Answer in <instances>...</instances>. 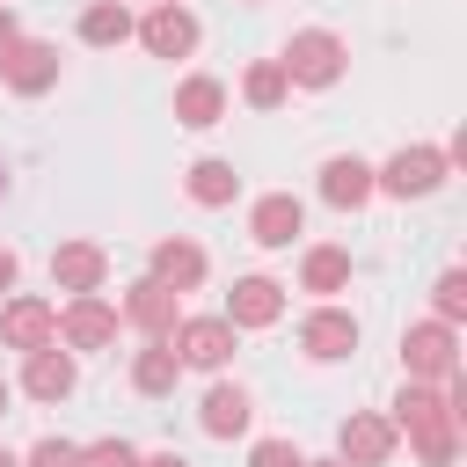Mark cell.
I'll return each instance as SVG.
<instances>
[{
	"label": "cell",
	"mask_w": 467,
	"mask_h": 467,
	"mask_svg": "<svg viewBox=\"0 0 467 467\" xmlns=\"http://www.w3.org/2000/svg\"><path fill=\"white\" fill-rule=\"evenodd\" d=\"M277 66H285V80L292 88H336L343 80V66H350V44L336 36V29H292L285 36V51H277Z\"/></svg>",
	"instance_id": "1"
},
{
	"label": "cell",
	"mask_w": 467,
	"mask_h": 467,
	"mask_svg": "<svg viewBox=\"0 0 467 467\" xmlns=\"http://www.w3.org/2000/svg\"><path fill=\"white\" fill-rule=\"evenodd\" d=\"M445 175H452V153H445V146H423V139H416V146H394V153H387V161L372 168V190H379V197H401V204H409V197H431V190H445Z\"/></svg>",
	"instance_id": "2"
},
{
	"label": "cell",
	"mask_w": 467,
	"mask_h": 467,
	"mask_svg": "<svg viewBox=\"0 0 467 467\" xmlns=\"http://www.w3.org/2000/svg\"><path fill=\"white\" fill-rule=\"evenodd\" d=\"M394 438H423V431H460V372L452 379H401V394H394Z\"/></svg>",
	"instance_id": "3"
},
{
	"label": "cell",
	"mask_w": 467,
	"mask_h": 467,
	"mask_svg": "<svg viewBox=\"0 0 467 467\" xmlns=\"http://www.w3.org/2000/svg\"><path fill=\"white\" fill-rule=\"evenodd\" d=\"M234 343H241V328H226L219 314H182L175 336H168V350L182 358V372H212V379L234 365Z\"/></svg>",
	"instance_id": "4"
},
{
	"label": "cell",
	"mask_w": 467,
	"mask_h": 467,
	"mask_svg": "<svg viewBox=\"0 0 467 467\" xmlns=\"http://www.w3.org/2000/svg\"><path fill=\"white\" fill-rule=\"evenodd\" d=\"M58 73H66V58H58V44L51 36H15L7 51H0V80H7V95H51L58 88Z\"/></svg>",
	"instance_id": "5"
},
{
	"label": "cell",
	"mask_w": 467,
	"mask_h": 467,
	"mask_svg": "<svg viewBox=\"0 0 467 467\" xmlns=\"http://www.w3.org/2000/svg\"><path fill=\"white\" fill-rule=\"evenodd\" d=\"M401 372H409V379H431V387L452 379V372H460V336H452L445 321H409V328H401Z\"/></svg>",
	"instance_id": "6"
},
{
	"label": "cell",
	"mask_w": 467,
	"mask_h": 467,
	"mask_svg": "<svg viewBox=\"0 0 467 467\" xmlns=\"http://www.w3.org/2000/svg\"><path fill=\"white\" fill-rule=\"evenodd\" d=\"M58 343V299H36V292H7L0 299V350H44Z\"/></svg>",
	"instance_id": "7"
},
{
	"label": "cell",
	"mask_w": 467,
	"mask_h": 467,
	"mask_svg": "<svg viewBox=\"0 0 467 467\" xmlns=\"http://www.w3.org/2000/svg\"><path fill=\"white\" fill-rule=\"evenodd\" d=\"M117 321H124V328H139L146 343H168V336H175V321H182V292H168V285L139 277V285H124Z\"/></svg>",
	"instance_id": "8"
},
{
	"label": "cell",
	"mask_w": 467,
	"mask_h": 467,
	"mask_svg": "<svg viewBox=\"0 0 467 467\" xmlns=\"http://www.w3.org/2000/svg\"><path fill=\"white\" fill-rule=\"evenodd\" d=\"M299 350H306L314 365H343V358L358 350V314L336 306V299L306 306V314H299Z\"/></svg>",
	"instance_id": "9"
},
{
	"label": "cell",
	"mask_w": 467,
	"mask_h": 467,
	"mask_svg": "<svg viewBox=\"0 0 467 467\" xmlns=\"http://www.w3.org/2000/svg\"><path fill=\"white\" fill-rule=\"evenodd\" d=\"M219 321H226V328H277V321H285V285H277V277H263V270L234 277V285H226Z\"/></svg>",
	"instance_id": "10"
},
{
	"label": "cell",
	"mask_w": 467,
	"mask_h": 467,
	"mask_svg": "<svg viewBox=\"0 0 467 467\" xmlns=\"http://www.w3.org/2000/svg\"><path fill=\"white\" fill-rule=\"evenodd\" d=\"M117 328H124V321H117V306H109L102 292H80V299L58 306V343H66V350H109Z\"/></svg>",
	"instance_id": "11"
},
{
	"label": "cell",
	"mask_w": 467,
	"mask_h": 467,
	"mask_svg": "<svg viewBox=\"0 0 467 467\" xmlns=\"http://www.w3.org/2000/svg\"><path fill=\"white\" fill-rule=\"evenodd\" d=\"M204 270H212V255H204L190 234H161V241L146 248V277H153V285H168V292H197V285H204Z\"/></svg>",
	"instance_id": "12"
},
{
	"label": "cell",
	"mask_w": 467,
	"mask_h": 467,
	"mask_svg": "<svg viewBox=\"0 0 467 467\" xmlns=\"http://www.w3.org/2000/svg\"><path fill=\"white\" fill-rule=\"evenodd\" d=\"M306 234V204L292 197V190H263L255 204H248V241L255 248H292Z\"/></svg>",
	"instance_id": "13"
},
{
	"label": "cell",
	"mask_w": 467,
	"mask_h": 467,
	"mask_svg": "<svg viewBox=\"0 0 467 467\" xmlns=\"http://www.w3.org/2000/svg\"><path fill=\"white\" fill-rule=\"evenodd\" d=\"M394 423L387 416H372V409H358V416H343V431H336V460L343 467H387L394 460Z\"/></svg>",
	"instance_id": "14"
},
{
	"label": "cell",
	"mask_w": 467,
	"mask_h": 467,
	"mask_svg": "<svg viewBox=\"0 0 467 467\" xmlns=\"http://www.w3.org/2000/svg\"><path fill=\"white\" fill-rule=\"evenodd\" d=\"M131 36H139V44H146V51H153V58H190V51H197V36H204V29H197V15H190V7H182V0H175V7H146V15H139V29H131Z\"/></svg>",
	"instance_id": "15"
},
{
	"label": "cell",
	"mask_w": 467,
	"mask_h": 467,
	"mask_svg": "<svg viewBox=\"0 0 467 467\" xmlns=\"http://www.w3.org/2000/svg\"><path fill=\"white\" fill-rule=\"evenodd\" d=\"M51 285L73 292V299H80V292H102V285H109V248H102V241H58V248H51Z\"/></svg>",
	"instance_id": "16"
},
{
	"label": "cell",
	"mask_w": 467,
	"mask_h": 467,
	"mask_svg": "<svg viewBox=\"0 0 467 467\" xmlns=\"http://www.w3.org/2000/svg\"><path fill=\"white\" fill-rule=\"evenodd\" d=\"M197 423H204V438H248V423H255V401H248V387L219 372V379L204 387V401H197Z\"/></svg>",
	"instance_id": "17"
},
{
	"label": "cell",
	"mask_w": 467,
	"mask_h": 467,
	"mask_svg": "<svg viewBox=\"0 0 467 467\" xmlns=\"http://www.w3.org/2000/svg\"><path fill=\"white\" fill-rule=\"evenodd\" d=\"M379 190H372V161L365 153H328L321 161V204H336V212H365Z\"/></svg>",
	"instance_id": "18"
},
{
	"label": "cell",
	"mask_w": 467,
	"mask_h": 467,
	"mask_svg": "<svg viewBox=\"0 0 467 467\" xmlns=\"http://www.w3.org/2000/svg\"><path fill=\"white\" fill-rule=\"evenodd\" d=\"M73 387H80V365H73V350L44 343V350H29V358H22V394H29V401H66Z\"/></svg>",
	"instance_id": "19"
},
{
	"label": "cell",
	"mask_w": 467,
	"mask_h": 467,
	"mask_svg": "<svg viewBox=\"0 0 467 467\" xmlns=\"http://www.w3.org/2000/svg\"><path fill=\"white\" fill-rule=\"evenodd\" d=\"M219 117H226V80H212V73H182V80H175V124L212 131Z\"/></svg>",
	"instance_id": "20"
},
{
	"label": "cell",
	"mask_w": 467,
	"mask_h": 467,
	"mask_svg": "<svg viewBox=\"0 0 467 467\" xmlns=\"http://www.w3.org/2000/svg\"><path fill=\"white\" fill-rule=\"evenodd\" d=\"M182 190H190V204H204V212H226V204L241 197V175H234V161H226V153H204V161H190Z\"/></svg>",
	"instance_id": "21"
},
{
	"label": "cell",
	"mask_w": 467,
	"mask_h": 467,
	"mask_svg": "<svg viewBox=\"0 0 467 467\" xmlns=\"http://www.w3.org/2000/svg\"><path fill=\"white\" fill-rule=\"evenodd\" d=\"M299 292H314V299H336V292H350V248H336V241H314V248L299 255Z\"/></svg>",
	"instance_id": "22"
},
{
	"label": "cell",
	"mask_w": 467,
	"mask_h": 467,
	"mask_svg": "<svg viewBox=\"0 0 467 467\" xmlns=\"http://www.w3.org/2000/svg\"><path fill=\"white\" fill-rule=\"evenodd\" d=\"M175 379H182V358H175L168 343H139V350H131V387H139L146 401L175 394Z\"/></svg>",
	"instance_id": "23"
},
{
	"label": "cell",
	"mask_w": 467,
	"mask_h": 467,
	"mask_svg": "<svg viewBox=\"0 0 467 467\" xmlns=\"http://www.w3.org/2000/svg\"><path fill=\"white\" fill-rule=\"evenodd\" d=\"M131 29H139V15H131L124 0H88V7H80V44H95V51L124 44Z\"/></svg>",
	"instance_id": "24"
},
{
	"label": "cell",
	"mask_w": 467,
	"mask_h": 467,
	"mask_svg": "<svg viewBox=\"0 0 467 467\" xmlns=\"http://www.w3.org/2000/svg\"><path fill=\"white\" fill-rule=\"evenodd\" d=\"M292 95V80H285V66L277 58H255L248 73H241V102H255V109H277Z\"/></svg>",
	"instance_id": "25"
},
{
	"label": "cell",
	"mask_w": 467,
	"mask_h": 467,
	"mask_svg": "<svg viewBox=\"0 0 467 467\" xmlns=\"http://www.w3.org/2000/svg\"><path fill=\"white\" fill-rule=\"evenodd\" d=\"M460 314H467V270L452 263V270H438V285H431V321H445V328H452Z\"/></svg>",
	"instance_id": "26"
},
{
	"label": "cell",
	"mask_w": 467,
	"mask_h": 467,
	"mask_svg": "<svg viewBox=\"0 0 467 467\" xmlns=\"http://www.w3.org/2000/svg\"><path fill=\"white\" fill-rule=\"evenodd\" d=\"M409 452H416L423 467H452V460H460V431H423V438H409Z\"/></svg>",
	"instance_id": "27"
},
{
	"label": "cell",
	"mask_w": 467,
	"mask_h": 467,
	"mask_svg": "<svg viewBox=\"0 0 467 467\" xmlns=\"http://www.w3.org/2000/svg\"><path fill=\"white\" fill-rule=\"evenodd\" d=\"M80 467H139V445L131 438H95V445H80Z\"/></svg>",
	"instance_id": "28"
},
{
	"label": "cell",
	"mask_w": 467,
	"mask_h": 467,
	"mask_svg": "<svg viewBox=\"0 0 467 467\" xmlns=\"http://www.w3.org/2000/svg\"><path fill=\"white\" fill-rule=\"evenodd\" d=\"M22 467H80V445H73V438H58V431H51V438H36V445H29V452H22Z\"/></svg>",
	"instance_id": "29"
},
{
	"label": "cell",
	"mask_w": 467,
	"mask_h": 467,
	"mask_svg": "<svg viewBox=\"0 0 467 467\" xmlns=\"http://www.w3.org/2000/svg\"><path fill=\"white\" fill-rule=\"evenodd\" d=\"M248 467H306V452L292 438H255L248 445Z\"/></svg>",
	"instance_id": "30"
},
{
	"label": "cell",
	"mask_w": 467,
	"mask_h": 467,
	"mask_svg": "<svg viewBox=\"0 0 467 467\" xmlns=\"http://www.w3.org/2000/svg\"><path fill=\"white\" fill-rule=\"evenodd\" d=\"M15 277H22V255L0 241V292H15Z\"/></svg>",
	"instance_id": "31"
},
{
	"label": "cell",
	"mask_w": 467,
	"mask_h": 467,
	"mask_svg": "<svg viewBox=\"0 0 467 467\" xmlns=\"http://www.w3.org/2000/svg\"><path fill=\"white\" fill-rule=\"evenodd\" d=\"M15 36H22V22H15V7H7V0H0V51H7V44H15Z\"/></svg>",
	"instance_id": "32"
},
{
	"label": "cell",
	"mask_w": 467,
	"mask_h": 467,
	"mask_svg": "<svg viewBox=\"0 0 467 467\" xmlns=\"http://www.w3.org/2000/svg\"><path fill=\"white\" fill-rule=\"evenodd\" d=\"M139 467H190V460H182V452L168 445V452H139Z\"/></svg>",
	"instance_id": "33"
},
{
	"label": "cell",
	"mask_w": 467,
	"mask_h": 467,
	"mask_svg": "<svg viewBox=\"0 0 467 467\" xmlns=\"http://www.w3.org/2000/svg\"><path fill=\"white\" fill-rule=\"evenodd\" d=\"M7 401H15V387H7V372H0V416H7Z\"/></svg>",
	"instance_id": "34"
},
{
	"label": "cell",
	"mask_w": 467,
	"mask_h": 467,
	"mask_svg": "<svg viewBox=\"0 0 467 467\" xmlns=\"http://www.w3.org/2000/svg\"><path fill=\"white\" fill-rule=\"evenodd\" d=\"M0 467H22V452H7V445H0Z\"/></svg>",
	"instance_id": "35"
},
{
	"label": "cell",
	"mask_w": 467,
	"mask_h": 467,
	"mask_svg": "<svg viewBox=\"0 0 467 467\" xmlns=\"http://www.w3.org/2000/svg\"><path fill=\"white\" fill-rule=\"evenodd\" d=\"M306 467H343V460H336V452H328V460H306Z\"/></svg>",
	"instance_id": "36"
},
{
	"label": "cell",
	"mask_w": 467,
	"mask_h": 467,
	"mask_svg": "<svg viewBox=\"0 0 467 467\" xmlns=\"http://www.w3.org/2000/svg\"><path fill=\"white\" fill-rule=\"evenodd\" d=\"M153 7H175V0H153Z\"/></svg>",
	"instance_id": "37"
},
{
	"label": "cell",
	"mask_w": 467,
	"mask_h": 467,
	"mask_svg": "<svg viewBox=\"0 0 467 467\" xmlns=\"http://www.w3.org/2000/svg\"><path fill=\"white\" fill-rule=\"evenodd\" d=\"M0 197H7V175H0Z\"/></svg>",
	"instance_id": "38"
},
{
	"label": "cell",
	"mask_w": 467,
	"mask_h": 467,
	"mask_svg": "<svg viewBox=\"0 0 467 467\" xmlns=\"http://www.w3.org/2000/svg\"><path fill=\"white\" fill-rule=\"evenodd\" d=\"M241 7H255V0H241Z\"/></svg>",
	"instance_id": "39"
}]
</instances>
